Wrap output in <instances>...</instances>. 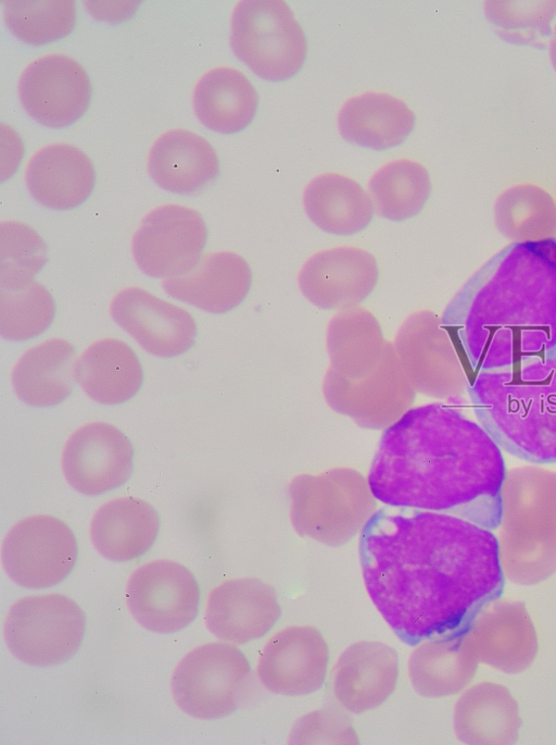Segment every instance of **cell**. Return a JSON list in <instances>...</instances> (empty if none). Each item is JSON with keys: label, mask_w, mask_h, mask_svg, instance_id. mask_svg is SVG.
<instances>
[{"label": "cell", "mask_w": 556, "mask_h": 745, "mask_svg": "<svg viewBox=\"0 0 556 745\" xmlns=\"http://www.w3.org/2000/svg\"><path fill=\"white\" fill-rule=\"evenodd\" d=\"M160 517L155 508L132 496L106 501L94 512L90 539L111 561L125 562L146 554L156 541Z\"/></svg>", "instance_id": "obj_24"}, {"label": "cell", "mask_w": 556, "mask_h": 745, "mask_svg": "<svg viewBox=\"0 0 556 745\" xmlns=\"http://www.w3.org/2000/svg\"><path fill=\"white\" fill-rule=\"evenodd\" d=\"M292 744H356L357 735L350 719L336 709L316 710L301 717L293 725Z\"/></svg>", "instance_id": "obj_38"}, {"label": "cell", "mask_w": 556, "mask_h": 745, "mask_svg": "<svg viewBox=\"0 0 556 745\" xmlns=\"http://www.w3.org/2000/svg\"><path fill=\"white\" fill-rule=\"evenodd\" d=\"M200 587L181 563L159 559L136 569L126 586V601L144 629L170 634L187 628L197 617Z\"/></svg>", "instance_id": "obj_12"}, {"label": "cell", "mask_w": 556, "mask_h": 745, "mask_svg": "<svg viewBox=\"0 0 556 745\" xmlns=\"http://www.w3.org/2000/svg\"><path fill=\"white\" fill-rule=\"evenodd\" d=\"M76 349L63 338H50L27 349L15 363L11 382L16 396L33 407L66 399L76 381Z\"/></svg>", "instance_id": "obj_25"}, {"label": "cell", "mask_w": 556, "mask_h": 745, "mask_svg": "<svg viewBox=\"0 0 556 745\" xmlns=\"http://www.w3.org/2000/svg\"><path fill=\"white\" fill-rule=\"evenodd\" d=\"M280 616L278 596L270 585L254 578H241L213 588L204 619L217 638L242 645L267 634Z\"/></svg>", "instance_id": "obj_18"}, {"label": "cell", "mask_w": 556, "mask_h": 745, "mask_svg": "<svg viewBox=\"0 0 556 745\" xmlns=\"http://www.w3.org/2000/svg\"><path fill=\"white\" fill-rule=\"evenodd\" d=\"M379 266L375 256L359 247L340 246L311 256L298 274L302 295L323 310L358 307L376 288Z\"/></svg>", "instance_id": "obj_15"}, {"label": "cell", "mask_w": 556, "mask_h": 745, "mask_svg": "<svg viewBox=\"0 0 556 745\" xmlns=\"http://www.w3.org/2000/svg\"><path fill=\"white\" fill-rule=\"evenodd\" d=\"M475 373L556 346V238L513 243L457 293L441 318Z\"/></svg>", "instance_id": "obj_3"}, {"label": "cell", "mask_w": 556, "mask_h": 745, "mask_svg": "<svg viewBox=\"0 0 556 745\" xmlns=\"http://www.w3.org/2000/svg\"><path fill=\"white\" fill-rule=\"evenodd\" d=\"M507 469L489 432L452 405L408 409L384 430L369 473L387 506L452 513L486 529L501 525Z\"/></svg>", "instance_id": "obj_2"}, {"label": "cell", "mask_w": 556, "mask_h": 745, "mask_svg": "<svg viewBox=\"0 0 556 745\" xmlns=\"http://www.w3.org/2000/svg\"><path fill=\"white\" fill-rule=\"evenodd\" d=\"M76 381L92 400L118 405L138 393L143 371L138 356L125 342L103 338L89 345L77 359Z\"/></svg>", "instance_id": "obj_27"}, {"label": "cell", "mask_w": 556, "mask_h": 745, "mask_svg": "<svg viewBox=\"0 0 556 745\" xmlns=\"http://www.w3.org/2000/svg\"><path fill=\"white\" fill-rule=\"evenodd\" d=\"M2 5L9 30L28 45L41 46L62 39L76 24L73 0H8Z\"/></svg>", "instance_id": "obj_34"}, {"label": "cell", "mask_w": 556, "mask_h": 745, "mask_svg": "<svg viewBox=\"0 0 556 745\" xmlns=\"http://www.w3.org/2000/svg\"><path fill=\"white\" fill-rule=\"evenodd\" d=\"M46 262L47 246L37 232L21 222L0 224V288L26 286Z\"/></svg>", "instance_id": "obj_36"}, {"label": "cell", "mask_w": 556, "mask_h": 745, "mask_svg": "<svg viewBox=\"0 0 556 745\" xmlns=\"http://www.w3.org/2000/svg\"><path fill=\"white\" fill-rule=\"evenodd\" d=\"M465 634L426 640L410 654L408 675L417 693L441 697L464 686L468 678Z\"/></svg>", "instance_id": "obj_32"}, {"label": "cell", "mask_w": 556, "mask_h": 745, "mask_svg": "<svg viewBox=\"0 0 556 745\" xmlns=\"http://www.w3.org/2000/svg\"><path fill=\"white\" fill-rule=\"evenodd\" d=\"M207 240L206 224L197 210L175 203L151 210L131 240L138 268L148 276L172 278L191 271Z\"/></svg>", "instance_id": "obj_11"}, {"label": "cell", "mask_w": 556, "mask_h": 745, "mask_svg": "<svg viewBox=\"0 0 556 745\" xmlns=\"http://www.w3.org/2000/svg\"><path fill=\"white\" fill-rule=\"evenodd\" d=\"M303 207L319 229L334 235L362 232L375 212L368 191L359 183L333 172L308 182L303 191Z\"/></svg>", "instance_id": "obj_29"}, {"label": "cell", "mask_w": 556, "mask_h": 745, "mask_svg": "<svg viewBox=\"0 0 556 745\" xmlns=\"http://www.w3.org/2000/svg\"><path fill=\"white\" fill-rule=\"evenodd\" d=\"M387 344L376 316L362 307L337 311L327 327V347L332 370L359 381L380 364Z\"/></svg>", "instance_id": "obj_30"}, {"label": "cell", "mask_w": 556, "mask_h": 745, "mask_svg": "<svg viewBox=\"0 0 556 745\" xmlns=\"http://www.w3.org/2000/svg\"><path fill=\"white\" fill-rule=\"evenodd\" d=\"M252 286V271L240 254H205L188 273L162 282L165 293L210 313H225L243 302Z\"/></svg>", "instance_id": "obj_20"}, {"label": "cell", "mask_w": 556, "mask_h": 745, "mask_svg": "<svg viewBox=\"0 0 556 745\" xmlns=\"http://www.w3.org/2000/svg\"><path fill=\"white\" fill-rule=\"evenodd\" d=\"M324 389L336 409L356 414H391L403 410L414 397L413 386L390 344L372 373L356 382L331 369Z\"/></svg>", "instance_id": "obj_23"}, {"label": "cell", "mask_w": 556, "mask_h": 745, "mask_svg": "<svg viewBox=\"0 0 556 745\" xmlns=\"http://www.w3.org/2000/svg\"><path fill=\"white\" fill-rule=\"evenodd\" d=\"M54 314L52 295L36 281L16 289L0 288V334L4 339L34 338L51 325Z\"/></svg>", "instance_id": "obj_35"}, {"label": "cell", "mask_w": 556, "mask_h": 745, "mask_svg": "<svg viewBox=\"0 0 556 745\" xmlns=\"http://www.w3.org/2000/svg\"><path fill=\"white\" fill-rule=\"evenodd\" d=\"M148 171L162 189L190 195L217 177L219 160L205 138L188 129L174 128L162 134L152 145Z\"/></svg>", "instance_id": "obj_22"}, {"label": "cell", "mask_w": 556, "mask_h": 745, "mask_svg": "<svg viewBox=\"0 0 556 745\" xmlns=\"http://www.w3.org/2000/svg\"><path fill=\"white\" fill-rule=\"evenodd\" d=\"M503 569L556 567V472L538 465L507 471L502 492Z\"/></svg>", "instance_id": "obj_5"}, {"label": "cell", "mask_w": 556, "mask_h": 745, "mask_svg": "<svg viewBox=\"0 0 556 745\" xmlns=\"http://www.w3.org/2000/svg\"><path fill=\"white\" fill-rule=\"evenodd\" d=\"M365 587L408 645L465 634L504 585L492 530L439 511L386 506L359 536Z\"/></svg>", "instance_id": "obj_1"}, {"label": "cell", "mask_w": 556, "mask_h": 745, "mask_svg": "<svg viewBox=\"0 0 556 745\" xmlns=\"http://www.w3.org/2000/svg\"><path fill=\"white\" fill-rule=\"evenodd\" d=\"M233 54L254 74L269 82L294 76L303 66L306 38L282 0H242L230 22Z\"/></svg>", "instance_id": "obj_6"}, {"label": "cell", "mask_w": 556, "mask_h": 745, "mask_svg": "<svg viewBox=\"0 0 556 745\" xmlns=\"http://www.w3.org/2000/svg\"><path fill=\"white\" fill-rule=\"evenodd\" d=\"M251 665L231 643H207L190 650L177 665L172 693L177 706L202 720L227 717L245 701Z\"/></svg>", "instance_id": "obj_7"}, {"label": "cell", "mask_w": 556, "mask_h": 745, "mask_svg": "<svg viewBox=\"0 0 556 745\" xmlns=\"http://www.w3.org/2000/svg\"><path fill=\"white\" fill-rule=\"evenodd\" d=\"M494 216L498 231L515 243L556 238V202L540 186L509 187L497 198Z\"/></svg>", "instance_id": "obj_33"}, {"label": "cell", "mask_w": 556, "mask_h": 745, "mask_svg": "<svg viewBox=\"0 0 556 745\" xmlns=\"http://www.w3.org/2000/svg\"><path fill=\"white\" fill-rule=\"evenodd\" d=\"M25 182L31 197L41 206L71 210L91 195L96 170L90 158L78 147L52 144L30 158Z\"/></svg>", "instance_id": "obj_21"}, {"label": "cell", "mask_w": 556, "mask_h": 745, "mask_svg": "<svg viewBox=\"0 0 556 745\" xmlns=\"http://www.w3.org/2000/svg\"><path fill=\"white\" fill-rule=\"evenodd\" d=\"M397 679L394 648L380 642H358L339 656L332 670V691L345 710L359 715L383 704Z\"/></svg>", "instance_id": "obj_19"}, {"label": "cell", "mask_w": 556, "mask_h": 745, "mask_svg": "<svg viewBox=\"0 0 556 745\" xmlns=\"http://www.w3.org/2000/svg\"><path fill=\"white\" fill-rule=\"evenodd\" d=\"M258 96L253 84L239 70L218 66L198 80L192 108L198 120L220 134L241 132L253 121Z\"/></svg>", "instance_id": "obj_28"}, {"label": "cell", "mask_w": 556, "mask_h": 745, "mask_svg": "<svg viewBox=\"0 0 556 745\" xmlns=\"http://www.w3.org/2000/svg\"><path fill=\"white\" fill-rule=\"evenodd\" d=\"M395 351L412 386L442 399L468 394L469 380L441 318L419 310L401 325Z\"/></svg>", "instance_id": "obj_10"}, {"label": "cell", "mask_w": 556, "mask_h": 745, "mask_svg": "<svg viewBox=\"0 0 556 745\" xmlns=\"http://www.w3.org/2000/svg\"><path fill=\"white\" fill-rule=\"evenodd\" d=\"M78 556L76 537L62 520L36 514L14 524L2 541L1 562L17 585L39 589L61 583Z\"/></svg>", "instance_id": "obj_9"}, {"label": "cell", "mask_w": 556, "mask_h": 745, "mask_svg": "<svg viewBox=\"0 0 556 745\" xmlns=\"http://www.w3.org/2000/svg\"><path fill=\"white\" fill-rule=\"evenodd\" d=\"M338 128L349 142L386 150L404 142L415 127L413 110L384 92H365L346 100L338 113Z\"/></svg>", "instance_id": "obj_26"}, {"label": "cell", "mask_w": 556, "mask_h": 745, "mask_svg": "<svg viewBox=\"0 0 556 745\" xmlns=\"http://www.w3.org/2000/svg\"><path fill=\"white\" fill-rule=\"evenodd\" d=\"M110 313L146 351L160 358L182 355L195 342L197 324L188 311L140 287L118 291Z\"/></svg>", "instance_id": "obj_17"}, {"label": "cell", "mask_w": 556, "mask_h": 745, "mask_svg": "<svg viewBox=\"0 0 556 745\" xmlns=\"http://www.w3.org/2000/svg\"><path fill=\"white\" fill-rule=\"evenodd\" d=\"M86 616L66 595L50 593L26 596L9 609L3 635L11 654L35 667L70 660L84 640Z\"/></svg>", "instance_id": "obj_8"}, {"label": "cell", "mask_w": 556, "mask_h": 745, "mask_svg": "<svg viewBox=\"0 0 556 745\" xmlns=\"http://www.w3.org/2000/svg\"><path fill=\"white\" fill-rule=\"evenodd\" d=\"M61 465L67 483L78 493L98 496L118 488L131 475L134 447L116 426L91 422L67 439Z\"/></svg>", "instance_id": "obj_14"}, {"label": "cell", "mask_w": 556, "mask_h": 745, "mask_svg": "<svg viewBox=\"0 0 556 745\" xmlns=\"http://www.w3.org/2000/svg\"><path fill=\"white\" fill-rule=\"evenodd\" d=\"M431 188L427 169L409 159H397L383 164L368 183L375 212L394 222L419 214L430 197Z\"/></svg>", "instance_id": "obj_31"}, {"label": "cell", "mask_w": 556, "mask_h": 745, "mask_svg": "<svg viewBox=\"0 0 556 745\" xmlns=\"http://www.w3.org/2000/svg\"><path fill=\"white\" fill-rule=\"evenodd\" d=\"M328 665L329 648L323 634L311 625H293L267 641L258 658L257 676L274 694L303 696L323 686Z\"/></svg>", "instance_id": "obj_16"}, {"label": "cell", "mask_w": 556, "mask_h": 745, "mask_svg": "<svg viewBox=\"0 0 556 745\" xmlns=\"http://www.w3.org/2000/svg\"><path fill=\"white\" fill-rule=\"evenodd\" d=\"M484 12L498 34L514 44H538L552 36L556 1H486Z\"/></svg>", "instance_id": "obj_37"}, {"label": "cell", "mask_w": 556, "mask_h": 745, "mask_svg": "<svg viewBox=\"0 0 556 745\" xmlns=\"http://www.w3.org/2000/svg\"><path fill=\"white\" fill-rule=\"evenodd\" d=\"M18 99L26 113L41 125L62 128L88 110L91 83L85 69L65 54L34 60L17 83Z\"/></svg>", "instance_id": "obj_13"}, {"label": "cell", "mask_w": 556, "mask_h": 745, "mask_svg": "<svg viewBox=\"0 0 556 745\" xmlns=\"http://www.w3.org/2000/svg\"><path fill=\"white\" fill-rule=\"evenodd\" d=\"M549 59L554 70L556 71V26L549 41Z\"/></svg>", "instance_id": "obj_39"}, {"label": "cell", "mask_w": 556, "mask_h": 745, "mask_svg": "<svg viewBox=\"0 0 556 745\" xmlns=\"http://www.w3.org/2000/svg\"><path fill=\"white\" fill-rule=\"evenodd\" d=\"M468 395L478 422L502 450L556 463V346L502 370L476 373Z\"/></svg>", "instance_id": "obj_4"}]
</instances>
